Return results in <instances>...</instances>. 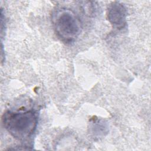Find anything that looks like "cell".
Wrapping results in <instances>:
<instances>
[{
  "instance_id": "6da1fadb",
  "label": "cell",
  "mask_w": 151,
  "mask_h": 151,
  "mask_svg": "<svg viewBox=\"0 0 151 151\" xmlns=\"http://www.w3.org/2000/svg\"><path fill=\"white\" fill-rule=\"evenodd\" d=\"M2 124L8 132L19 140H24L35 133L37 124V113L33 110L13 112L7 111L2 118Z\"/></svg>"
},
{
  "instance_id": "7a4b0ae2",
  "label": "cell",
  "mask_w": 151,
  "mask_h": 151,
  "mask_svg": "<svg viewBox=\"0 0 151 151\" xmlns=\"http://www.w3.org/2000/svg\"><path fill=\"white\" fill-rule=\"evenodd\" d=\"M52 22L57 35L66 43L74 41L81 32L80 18L71 9L57 8L52 14Z\"/></svg>"
},
{
  "instance_id": "3957f363",
  "label": "cell",
  "mask_w": 151,
  "mask_h": 151,
  "mask_svg": "<svg viewBox=\"0 0 151 151\" xmlns=\"http://www.w3.org/2000/svg\"><path fill=\"white\" fill-rule=\"evenodd\" d=\"M107 19L113 28L118 30L124 29L127 25V10L119 2H112L107 10Z\"/></svg>"
},
{
  "instance_id": "277c9868",
  "label": "cell",
  "mask_w": 151,
  "mask_h": 151,
  "mask_svg": "<svg viewBox=\"0 0 151 151\" xmlns=\"http://www.w3.org/2000/svg\"><path fill=\"white\" fill-rule=\"evenodd\" d=\"M91 127L93 133H95L96 134H97L98 135L99 134V136L101 134L104 135V133L107 132V127L104 124V122H101L99 119H97L96 120H94L91 125Z\"/></svg>"
}]
</instances>
